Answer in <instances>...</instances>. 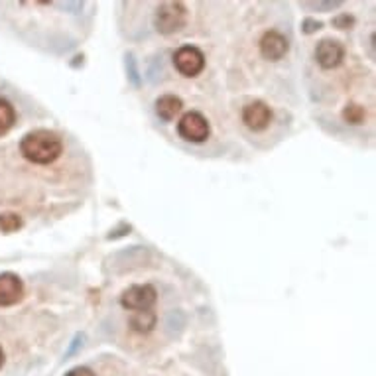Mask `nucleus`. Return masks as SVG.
<instances>
[{
    "label": "nucleus",
    "instance_id": "nucleus-1",
    "mask_svg": "<svg viewBox=\"0 0 376 376\" xmlns=\"http://www.w3.org/2000/svg\"><path fill=\"white\" fill-rule=\"evenodd\" d=\"M20 152L28 162L38 166H48L62 156L63 142L62 138L52 131H32L20 142Z\"/></svg>",
    "mask_w": 376,
    "mask_h": 376
},
{
    "label": "nucleus",
    "instance_id": "nucleus-2",
    "mask_svg": "<svg viewBox=\"0 0 376 376\" xmlns=\"http://www.w3.org/2000/svg\"><path fill=\"white\" fill-rule=\"evenodd\" d=\"M187 22V9L184 2H162L156 10L154 26L160 34L179 32Z\"/></svg>",
    "mask_w": 376,
    "mask_h": 376
},
{
    "label": "nucleus",
    "instance_id": "nucleus-3",
    "mask_svg": "<svg viewBox=\"0 0 376 376\" xmlns=\"http://www.w3.org/2000/svg\"><path fill=\"white\" fill-rule=\"evenodd\" d=\"M177 132H179V136H182L184 140L192 142V144H201V142L209 138L211 128L207 118H205L201 113L189 111V113H185L184 116L179 118Z\"/></svg>",
    "mask_w": 376,
    "mask_h": 376
},
{
    "label": "nucleus",
    "instance_id": "nucleus-4",
    "mask_svg": "<svg viewBox=\"0 0 376 376\" xmlns=\"http://www.w3.org/2000/svg\"><path fill=\"white\" fill-rule=\"evenodd\" d=\"M157 292L150 284H136L123 292L121 296V306L131 311H148L156 304Z\"/></svg>",
    "mask_w": 376,
    "mask_h": 376
},
{
    "label": "nucleus",
    "instance_id": "nucleus-5",
    "mask_svg": "<svg viewBox=\"0 0 376 376\" xmlns=\"http://www.w3.org/2000/svg\"><path fill=\"white\" fill-rule=\"evenodd\" d=\"M174 65L185 77H195L205 67V55L195 45H184L174 53Z\"/></svg>",
    "mask_w": 376,
    "mask_h": 376
},
{
    "label": "nucleus",
    "instance_id": "nucleus-6",
    "mask_svg": "<svg viewBox=\"0 0 376 376\" xmlns=\"http://www.w3.org/2000/svg\"><path fill=\"white\" fill-rule=\"evenodd\" d=\"M315 60L324 70H335L345 60V48L337 40H321L315 48Z\"/></svg>",
    "mask_w": 376,
    "mask_h": 376
},
{
    "label": "nucleus",
    "instance_id": "nucleus-7",
    "mask_svg": "<svg viewBox=\"0 0 376 376\" xmlns=\"http://www.w3.org/2000/svg\"><path fill=\"white\" fill-rule=\"evenodd\" d=\"M288 38L280 32H276V30H270L260 38V53H262V57L270 60V62L282 60L288 53Z\"/></svg>",
    "mask_w": 376,
    "mask_h": 376
},
{
    "label": "nucleus",
    "instance_id": "nucleus-8",
    "mask_svg": "<svg viewBox=\"0 0 376 376\" xmlns=\"http://www.w3.org/2000/svg\"><path fill=\"white\" fill-rule=\"evenodd\" d=\"M24 296V284L12 272L0 274V307H9L18 304Z\"/></svg>",
    "mask_w": 376,
    "mask_h": 376
},
{
    "label": "nucleus",
    "instance_id": "nucleus-9",
    "mask_svg": "<svg viewBox=\"0 0 376 376\" xmlns=\"http://www.w3.org/2000/svg\"><path fill=\"white\" fill-rule=\"evenodd\" d=\"M272 121L270 106L262 103V101H254L250 105L245 106L243 111V123L250 128V131H264Z\"/></svg>",
    "mask_w": 376,
    "mask_h": 376
},
{
    "label": "nucleus",
    "instance_id": "nucleus-10",
    "mask_svg": "<svg viewBox=\"0 0 376 376\" xmlns=\"http://www.w3.org/2000/svg\"><path fill=\"white\" fill-rule=\"evenodd\" d=\"M182 99L175 95H164L156 101V114L162 121H174L175 114H179L182 111Z\"/></svg>",
    "mask_w": 376,
    "mask_h": 376
},
{
    "label": "nucleus",
    "instance_id": "nucleus-11",
    "mask_svg": "<svg viewBox=\"0 0 376 376\" xmlns=\"http://www.w3.org/2000/svg\"><path fill=\"white\" fill-rule=\"evenodd\" d=\"M156 314L152 309H148V311H134L131 315V319H128V324L136 333L146 335V333H150L156 327Z\"/></svg>",
    "mask_w": 376,
    "mask_h": 376
},
{
    "label": "nucleus",
    "instance_id": "nucleus-12",
    "mask_svg": "<svg viewBox=\"0 0 376 376\" xmlns=\"http://www.w3.org/2000/svg\"><path fill=\"white\" fill-rule=\"evenodd\" d=\"M16 123V111L10 105L6 99L0 96V136H4L6 132Z\"/></svg>",
    "mask_w": 376,
    "mask_h": 376
},
{
    "label": "nucleus",
    "instance_id": "nucleus-13",
    "mask_svg": "<svg viewBox=\"0 0 376 376\" xmlns=\"http://www.w3.org/2000/svg\"><path fill=\"white\" fill-rule=\"evenodd\" d=\"M22 227V219L16 213H2L0 215V231L2 233H14Z\"/></svg>",
    "mask_w": 376,
    "mask_h": 376
},
{
    "label": "nucleus",
    "instance_id": "nucleus-14",
    "mask_svg": "<svg viewBox=\"0 0 376 376\" xmlns=\"http://www.w3.org/2000/svg\"><path fill=\"white\" fill-rule=\"evenodd\" d=\"M343 118H345V123L349 124H360L365 121V109L360 105H347L343 109Z\"/></svg>",
    "mask_w": 376,
    "mask_h": 376
},
{
    "label": "nucleus",
    "instance_id": "nucleus-15",
    "mask_svg": "<svg viewBox=\"0 0 376 376\" xmlns=\"http://www.w3.org/2000/svg\"><path fill=\"white\" fill-rule=\"evenodd\" d=\"M65 376H96V375L87 367H75V368H71L70 372H67Z\"/></svg>",
    "mask_w": 376,
    "mask_h": 376
},
{
    "label": "nucleus",
    "instance_id": "nucleus-16",
    "mask_svg": "<svg viewBox=\"0 0 376 376\" xmlns=\"http://www.w3.org/2000/svg\"><path fill=\"white\" fill-rule=\"evenodd\" d=\"M333 24L339 28H349L350 24H353V18L347 16V14H343V16L335 18V20H333Z\"/></svg>",
    "mask_w": 376,
    "mask_h": 376
},
{
    "label": "nucleus",
    "instance_id": "nucleus-17",
    "mask_svg": "<svg viewBox=\"0 0 376 376\" xmlns=\"http://www.w3.org/2000/svg\"><path fill=\"white\" fill-rule=\"evenodd\" d=\"M2 365H4V353L0 349V368H2Z\"/></svg>",
    "mask_w": 376,
    "mask_h": 376
}]
</instances>
